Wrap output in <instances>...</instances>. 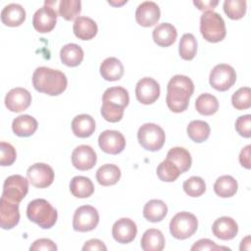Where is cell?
<instances>
[{
	"instance_id": "13",
	"label": "cell",
	"mask_w": 251,
	"mask_h": 251,
	"mask_svg": "<svg viewBox=\"0 0 251 251\" xmlns=\"http://www.w3.org/2000/svg\"><path fill=\"white\" fill-rule=\"evenodd\" d=\"M98 144L101 150L107 154L117 155L123 152L126 147V138L118 130L107 129L100 133Z\"/></svg>"
},
{
	"instance_id": "31",
	"label": "cell",
	"mask_w": 251,
	"mask_h": 251,
	"mask_svg": "<svg viewBox=\"0 0 251 251\" xmlns=\"http://www.w3.org/2000/svg\"><path fill=\"white\" fill-rule=\"evenodd\" d=\"M121 170L114 164H105L101 166L96 172V179L99 184L103 186H110L116 184L121 178Z\"/></svg>"
},
{
	"instance_id": "19",
	"label": "cell",
	"mask_w": 251,
	"mask_h": 251,
	"mask_svg": "<svg viewBox=\"0 0 251 251\" xmlns=\"http://www.w3.org/2000/svg\"><path fill=\"white\" fill-rule=\"evenodd\" d=\"M20 222L19 204L9 202L3 198L0 200V226L3 229H11Z\"/></svg>"
},
{
	"instance_id": "49",
	"label": "cell",
	"mask_w": 251,
	"mask_h": 251,
	"mask_svg": "<svg viewBox=\"0 0 251 251\" xmlns=\"http://www.w3.org/2000/svg\"><path fill=\"white\" fill-rule=\"evenodd\" d=\"M240 250H250V236L247 235L245 238H243L241 240V244H240Z\"/></svg>"
},
{
	"instance_id": "48",
	"label": "cell",
	"mask_w": 251,
	"mask_h": 251,
	"mask_svg": "<svg viewBox=\"0 0 251 251\" xmlns=\"http://www.w3.org/2000/svg\"><path fill=\"white\" fill-rule=\"evenodd\" d=\"M193 4L201 11H212L218 4L219 1H212V0H208V1H193Z\"/></svg>"
},
{
	"instance_id": "9",
	"label": "cell",
	"mask_w": 251,
	"mask_h": 251,
	"mask_svg": "<svg viewBox=\"0 0 251 251\" xmlns=\"http://www.w3.org/2000/svg\"><path fill=\"white\" fill-rule=\"evenodd\" d=\"M236 81L234 69L227 64L216 65L210 73L209 83L218 91L228 90Z\"/></svg>"
},
{
	"instance_id": "18",
	"label": "cell",
	"mask_w": 251,
	"mask_h": 251,
	"mask_svg": "<svg viewBox=\"0 0 251 251\" xmlns=\"http://www.w3.org/2000/svg\"><path fill=\"white\" fill-rule=\"evenodd\" d=\"M160 8L153 1H144L140 3L135 11V20L141 26L149 27L160 20Z\"/></svg>"
},
{
	"instance_id": "27",
	"label": "cell",
	"mask_w": 251,
	"mask_h": 251,
	"mask_svg": "<svg viewBox=\"0 0 251 251\" xmlns=\"http://www.w3.org/2000/svg\"><path fill=\"white\" fill-rule=\"evenodd\" d=\"M140 245L144 251H161L165 247V237L161 230L149 228L143 233Z\"/></svg>"
},
{
	"instance_id": "25",
	"label": "cell",
	"mask_w": 251,
	"mask_h": 251,
	"mask_svg": "<svg viewBox=\"0 0 251 251\" xmlns=\"http://www.w3.org/2000/svg\"><path fill=\"white\" fill-rule=\"evenodd\" d=\"M72 130L79 138L89 137L95 130V121L90 115H77L72 121Z\"/></svg>"
},
{
	"instance_id": "15",
	"label": "cell",
	"mask_w": 251,
	"mask_h": 251,
	"mask_svg": "<svg viewBox=\"0 0 251 251\" xmlns=\"http://www.w3.org/2000/svg\"><path fill=\"white\" fill-rule=\"evenodd\" d=\"M97 162V155L94 149L89 145H78L72 153V164L79 171H88L92 169Z\"/></svg>"
},
{
	"instance_id": "7",
	"label": "cell",
	"mask_w": 251,
	"mask_h": 251,
	"mask_svg": "<svg viewBox=\"0 0 251 251\" xmlns=\"http://www.w3.org/2000/svg\"><path fill=\"white\" fill-rule=\"evenodd\" d=\"M198 227V221L195 215L189 212L176 214L170 222V232L176 239H186L192 236Z\"/></svg>"
},
{
	"instance_id": "2",
	"label": "cell",
	"mask_w": 251,
	"mask_h": 251,
	"mask_svg": "<svg viewBox=\"0 0 251 251\" xmlns=\"http://www.w3.org/2000/svg\"><path fill=\"white\" fill-rule=\"evenodd\" d=\"M32 84L38 92L57 96L66 90L68 79L66 75L59 70L38 67L33 72Z\"/></svg>"
},
{
	"instance_id": "5",
	"label": "cell",
	"mask_w": 251,
	"mask_h": 251,
	"mask_svg": "<svg viewBox=\"0 0 251 251\" xmlns=\"http://www.w3.org/2000/svg\"><path fill=\"white\" fill-rule=\"evenodd\" d=\"M200 32L205 40L216 43L222 41L226 34L224 19L214 11H206L200 17Z\"/></svg>"
},
{
	"instance_id": "23",
	"label": "cell",
	"mask_w": 251,
	"mask_h": 251,
	"mask_svg": "<svg viewBox=\"0 0 251 251\" xmlns=\"http://www.w3.org/2000/svg\"><path fill=\"white\" fill-rule=\"evenodd\" d=\"M73 30L78 39L90 40L97 34L98 26L94 20L89 17H77L75 20Z\"/></svg>"
},
{
	"instance_id": "45",
	"label": "cell",
	"mask_w": 251,
	"mask_h": 251,
	"mask_svg": "<svg viewBox=\"0 0 251 251\" xmlns=\"http://www.w3.org/2000/svg\"><path fill=\"white\" fill-rule=\"evenodd\" d=\"M219 246L216 245V243L208 238H203L199 239L196 241L192 247L191 251H203V250H218Z\"/></svg>"
},
{
	"instance_id": "6",
	"label": "cell",
	"mask_w": 251,
	"mask_h": 251,
	"mask_svg": "<svg viewBox=\"0 0 251 251\" xmlns=\"http://www.w3.org/2000/svg\"><path fill=\"white\" fill-rule=\"evenodd\" d=\"M137 139L139 144L145 150L155 152L163 147L166 140V134L160 126L153 123H147L138 128Z\"/></svg>"
},
{
	"instance_id": "37",
	"label": "cell",
	"mask_w": 251,
	"mask_h": 251,
	"mask_svg": "<svg viewBox=\"0 0 251 251\" xmlns=\"http://www.w3.org/2000/svg\"><path fill=\"white\" fill-rule=\"evenodd\" d=\"M58 12L66 21H73L81 12V2L79 0H62L59 2Z\"/></svg>"
},
{
	"instance_id": "47",
	"label": "cell",
	"mask_w": 251,
	"mask_h": 251,
	"mask_svg": "<svg viewBox=\"0 0 251 251\" xmlns=\"http://www.w3.org/2000/svg\"><path fill=\"white\" fill-rule=\"evenodd\" d=\"M250 156H251V145H246L244 148L241 149L239 154V163L242 167L246 169L251 168Z\"/></svg>"
},
{
	"instance_id": "24",
	"label": "cell",
	"mask_w": 251,
	"mask_h": 251,
	"mask_svg": "<svg viewBox=\"0 0 251 251\" xmlns=\"http://www.w3.org/2000/svg\"><path fill=\"white\" fill-rule=\"evenodd\" d=\"M38 124L35 118L29 115H21L13 120V132L20 137H28L37 129Z\"/></svg>"
},
{
	"instance_id": "38",
	"label": "cell",
	"mask_w": 251,
	"mask_h": 251,
	"mask_svg": "<svg viewBox=\"0 0 251 251\" xmlns=\"http://www.w3.org/2000/svg\"><path fill=\"white\" fill-rule=\"evenodd\" d=\"M157 176L162 181L173 182L181 174L179 169L170 160L165 159L157 168Z\"/></svg>"
},
{
	"instance_id": "36",
	"label": "cell",
	"mask_w": 251,
	"mask_h": 251,
	"mask_svg": "<svg viewBox=\"0 0 251 251\" xmlns=\"http://www.w3.org/2000/svg\"><path fill=\"white\" fill-rule=\"evenodd\" d=\"M197 52V40L192 33H184L178 44L179 56L185 60H192Z\"/></svg>"
},
{
	"instance_id": "8",
	"label": "cell",
	"mask_w": 251,
	"mask_h": 251,
	"mask_svg": "<svg viewBox=\"0 0 251 251\" xmlns=\"http://www.w3.org/2000/svg\"><path fill=\"white\" fill-rule=\"evenodd\" d=\"M28 192V179L20 175H13L8 176L3 184V199L20 204Z\"/></svg>"
},
{
	"instance_id": "46",
	"label": "cell",
	"mask_w": 251,
	"mask_h": 251,
	"mask_svg": "<svg viewBox=\"0 0 251 251\" xmlns=\"http://www.w3.org/2000/svg\"><path fill=\"white\" fill-rule=\"evenodd\" d=\"M82 250L83 251H106L107 247L104 244L103 241H101L100 239H89L87 240L84 245L82 246Z\"/></svg>"
},
{
	"instance_id": "39",
	"label": "cell",
	"mask_w": 251,
	"mask_h": 251,
	"mask_svg": "<svg viewBox=\"0 0 251 251\" xmlns=\"http://www.w3.org/2000/svg\"><path fill=\"white\" fill-rule=\"evenodd\" d=\"M224 12L231 20H240L246 13V1L226 0L224 2Z\"/></svg>"
},
{
	"instance_id": "17",
	"label": "cell",
	"mask_w": 251,
	"mask_h": 251,
	"mask_svg": "<svg viewBox=\"0 0 251 251\" xmlns=\"http://www.w3.org/2000/svg\"><path fill=\"white\" fill-rule=\"evenodd\" d=\"M137 234L136 224L128 218H122L115 222L112 227L114 239L122 244H127L133 241Z\"/></svg>"
},
{
	"instance_id": "34",
	"label": "cell",
	"mask_w": 251,
	"mask_h": 251,
	"mask_svg": "<svg viewBox=\"0 0 251 251\" xmlns=\"http://www.w3.org/2000/svg\"><path fill=\"white\" fill-rule=\"evenodd\" d=\"M186 131H187L188 137L192 141L196 143H201L208 139L211 128L208 123L201 120H195V121H191L188 124Z\"/></svg>"
},
{
	"instance_id": "35",
	"label": "cell",
	"mask_w": 251,
	"mask_h": 251,
	"mask_svg": "<svg viewBox=\"0 0 251 251\" xmlns=\"http://www.w3.org/2000/svg\"><path fill=\"white\" fill-rule=\"evenodd\" d=\"M195 108L199 114L203 116H211L218 111L219 101L213 94L203 93L196 98Z\"/></svg>"
},
{
	"instance_id": "1",
	"label": "cell",
	"mask_w": 251,
	"mask_h": 251,
	"mask_svg": "<svg viewBox=\"0 0 251 251\" xmlns=\"http://www.w3.org/2000/svg\"><path fill=\"white\" fill-rule=\"evenodd\" d=\"M194 92L191 78L182 75H174L167 85L166 103L174 113L184 112L189 104V99Z\"/></svg>"
},
{
	"instance_id": "30",
	"label": "cell",
	"mask_w": 251,
	"mask_h": 251,
	"mask_svg": "<svg viewBox=\"0 0 251 251\" xmlns=\"http://www.w3.org/2000/svg\"><path fill=\"white\" fill-rule=\"evenodd\" d=\"M70 191L76 198H87L93 194L94 185L89 177L76 176L70 182Z\"/></svg>"
},
{
	"instance_id": "21",
	"label": "cell",
	"mask_w": 251,
	"mask_h": 251,
	"mask_svg": "<svg viewBox=\"0 0 251 251\" xmlns=\"http://www.w3.org/2000/svg\"><path fill=\"white\" fill-rule=\"evenodd\" d=\"M25 10L20 4H8L1 11V21L7 26H19L25 22Z\"/></svg>"
},
{
	"instance_id": "26",
	"label": "cell",
	"mask_w": 251,
	"mask_h": 251,
	"mask_svg": "<svg viewBox=\"0 0 251 251\" xmlns=\"http://www.w3.org/2000/svg\"><path fill=\"white\" fill-rule=\"evenodd\" d=\"M99 71L105 80L116 81L122 78L124 75V66L118 58L109 57L101 63Z\"/></svg>"
},
{
	"instance_id": "14",
	"label": "cell",
	"mask_w": 251,
	"mask_h": 251,
	"mask_svg": "<svg viewBox=\"0 0 251 251\" xmlns=\"http://www.w3.org/2000/svg\"><path fill=\"white\" fill-rule=\"evenodd\" d=\"M135 96L141 104H153L160 96V85L152 77H143L136 83Z\"/></svg>"
},
{
	"instance_id": "33",
	"label": "cell",
	"mask_w": 251,
	"mask_h": 251,
	"mask_svg": "<svg viewBox=\"0 0 251 251\" xmlns=\"http://www.w3.org/2000/svg\"><path fill=\"white\" fill-rule=\"evenodd\" d=\"M238 189V183L235 178L231 176H222L217 178L214 183L215 193L223 198L233 196Z\"/></svg>"
},
{
	"instance_id": "11",
	"label": "cell",
	"mask_w": 251,
	"mask_h": 251,
	"mask_svg": "<svg viewBox=\"0 0 251 251\" xmlns=\"http://www.w3.org/2000/svg\"><path fill=\"white\" fill-rule=\"evenodd\" d=\"M28 181L37 188H45L53 183L54 171L45 163H35L26 171Z\"/></svg>"
},
{
	"instance_id": "22",
	"label": "cell",
	"mask_w": 251,
	"mask_h": 251,
	"mask_svg": "<svg viewBox=\"0 0 251 251\" xmlns=\"http://www.w3.org/2000/svg\"><path fill=\"white\" fill-rule=\"evenodd\" d=\"M154 42L161 47H169L175 43L177 31L176 27L170 23L159 24L152 32Z\"/></svg>"
},
{
	"instance_id": "28",
	"label": "cell",
	"mask_w": 251,
	"mask_h": 251,
	"mask_svg": "<svg viewBox=\"0 0 251 251\" xmlns=\"http://www.w3.org/2000/svg\"><path fill=\"white\" fill-rule=\"evenodd\" d=\"M167 214L168 206L164 201L159 199L149 200L143 208V217L151 223L161 222Z\"/></svg>"
},
{
	"instance_id": "42",
	"label": "cell",
	"mask_w": 251,
	"mask_h": 251,
	"mask_svg": "<svg viewBox=\"0 0 251 251\" xmlns=\"http://www.w3.org/2000/svg\"><path fill=\"white\" fill-rule=\"evenodd\" d=\"M17 158L16 149L8 142L1 141L0 143V164L3 167L11 166Z\"/></svg>"
},
{
	"instance_id": "40",
	"label": "cell",
	"mask_w": 251,
	"mask_h": 251,
	"mask_svg": "<svg viewBox=\"0 0 251 251\" xmlns=\"http://www.w3.org/2000/svg\"><path fill=\"white\" fill-rule=\"evenodd\" d=\"M184 192L190 197H199L206 191V183L200 176H191L182 184Z\"/></svg>"
},
{
	"instance_id": "43",
	"label": "cell",
	"mask_w": 251,
	"mask_h": 251,
	"mask_svg": "<svg viewBox=\"0 0 251 251\" xmlns=\"http://www.w3.org/2000/svg\"><path fill=\"white\" fill-rule=\"evenodd\" d=\"M235 129L237 133L245 138L251 136V115L240 116L235 121Z\"/></svg>"
},
{
	"instance_id": "20",
	"label": "cell",
	"mask_w": 251,
	"mask_h": 251,
	"mask_svg": "<svg viewBox=\"0 0 251 251\" xmlns=\"http://www.w3.org/2000/svg\"><path fill=\"white\" fill-rule=\"evenodd\" d=\"M213 234L222 240H230L238 232L237 223L230 217L218 218L212 226Z\"/></svg>"
},
{
	"instance_id": "44",
	"label": "cell",
	"mask_w": 251,
	"mask_h": 251,
	"mask_svg": "<svg viewBox=\"0 0 251 251\" xmlns=\"http://www.w3.org/2000/svg\"><path fill=\"white\" fill-rule=\"evenodd\" d=\"M30 251H56V244L48 238H39L35 240L29 247Z\"/></svg>"
},
{
	"instance_id": "12",
	"label": "cell",
	"mask_w": 251,
	"mask_h": 251,
	"mask_svg": "<svg viewBox=\"0 0 251 251\" xmlns=\"http://www.w3.org/2000/svg\"><path fill=\"white\" fill-rule=\"evenodd\" d=\"M57 12L49 4L39 8L33 15L32 25L34 29L40 33L50 32L57 23Z\"/></svg>"
},
{
	"instance_id": "16",
	"label": "cell",
	"mask_w": 251,
	"mask_h": 251,
	"mask_svg": "<svg viewBox=\"0 0 251 251\" xmlns=\"http://www.w3.org/2000/svg\"><path fill=\"white\" fill-rule=\"evenodd\" d=\"M31 103V94L23 87L11 89L5 96V106L14 113H20L29 107Z\"/></svg>"
},
{
	"instance_id": "29",
	"label": "cell",
	"mask_w": 251,
	"mask_h": 251,
	"mask_svg": "<svg viewBox=\"0 0 251 251\" xmlns=\"http://www.w3.org/2000/svg\"><path fill=\"white\" fill-rule=\"evenodd\" d=\"M83 50L75 43L64 45L60 51V59L62 63L68 67H76L83 60Z\"/></svg>"
},
{
	"instance_id": "3",
	"label": "cell",
	"mask_w": 251,
	"mask_h": 251,
	"mask_svg": "<svg viewBox=\"0 0 251 251\" xmlns=\"http://www.w3.org/2000/svg\"><path fill=\"white\" fill-rule=\"evenodd\" d=\"M129 95L126 88L114 86L107 88L102 96L101 115L107 122L117 123L124 117L125 108L128 105Z\"/></svg>"
},
{
	"instance_id": "4",
	"label": "cell",
	"mask_w": 251,
	"mask_h": 251,
	"mask_svg": "<svg viewBox=\"0 0 251 251\" xmlns=\"http://www.w3.org/2000/svg\"><path fill=\"white\" fill-rule=\"evenodd\" d=\"M26 216L29 221L38 225L41 228H51L57 222V210L45 199H34L26 208Z\"/></svg>"
},
{
	"instance_id": "10",
	"label": "cell",
	"mask_w": 251,
	"mask_h": 251,
	"mask_svg": "<svg viewBox=\"0 0 251 251\" xmlns=\"http://www.w3.org/2000/svg\"><path fill=\"white\" fill-rule=\"evenodd\" d=\"M99 223L98 211L90 206L83 205L78 207L73 217V227L79 232L93 230Z\"/></svg>"
},
{
	"instance_id": "50",
	"label": "cell",
	"mask_w": 251,
	"mask_h": 251,
	"mask_svg": "<svg viewBox=\"0 0 251 251\" xmlns=\"http://www.w3.org/2000/svg\"><path fill=\"white\" fill-rule=\"evenodd\" d=\"M108 3L110 5H113V6H122L124 5L125 3H126V0H124V1H121V2H115V1H108Z\"/></svg>"
},
{
	"instance_id": "41",
	"label": "cell",
	"mask_w": 251,
	"mask_h": 251,
	"mask_svg": "<svg viewBox=\"0 0 251 251\" xmlns=\"http://www.w3.org/2000/svg\"><path fill=\"white\" fill-rule=\"evenodd\" d=\"M231 104L236 110H246L251 107V90L249 87H240L231 96Z\"/></svg>"
},
{
	"instance_id": "32",
	"label": "cell",
	"mask_w": 251,
	"mask_h": 251,
	"mask_svg": "<svg viewBox=\"0 0 251 251\" xmlns=\"http://www.w3.org/2000/svg\"><path fill=\"white\" fill-rule=\"evenodd\" d=\"M168 160L172 161L180 171V173L187 172L192 164L190 153L183 147L171 148L167 153Z\"/></svg>"
}]
</instances>
